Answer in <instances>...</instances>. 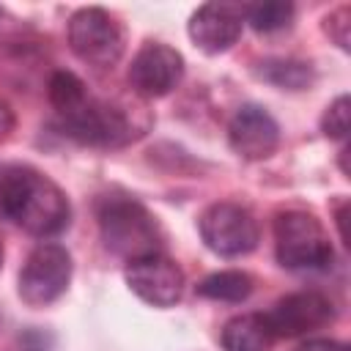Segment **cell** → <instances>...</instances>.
<instances>
[{"label": "cell", "mask_w": 351, "mask_h": 351, "mask_svg": "<svg viewBox=\"0 0 351 351\" xmlns=\"http://www.w3.org/2000/svg\"><path fill=\"white\" fill-rule=\"evenodd\" d=\"M244 27V8L230 3H206L189 19V38L208 55L230 49Z\"/></svg>", "instance_id": "cell-12"}, {"label": "cell", "mask_w": 351, "mask_h": 351, "mask_svg": "<svg viewBox=\"0 0 351 351\" xmlns=\"http://www.w3.org/2000/svg\"><path fill=\"white\" fill-rule=\"evenodd\" d=\"M258 77L277 85V88H288V90H302L313 82V66L302 63V60H263L258 63Z\"/></svg>", "instance_id": "cell-15"}, {"label": "cell", "mask_w": 351, "mask_h": 351, "mask_svg": "<svg viewBox=\"0 0 351 351\" xmlns=\"http://www.w3.org/2000/svg\"><path fill=\"white\" fill-rule=\"evenodd\" d=\"M200 239L203 244L222 255V258H236V255H247L258 247L261 241V228L258 219L252 217L250 208L239 206V203H211L200 219Z\"/></svg>", "instance_id": "cell-4"}, {"label": "cell", "mask_w": 351, "mask_h": 351, "mask_svg": "<svg viewBox=\"0 0 351 351\" xmlns=\"http://www.w3.org/2000/svg\"><path fill=\"white\" fill-rule=\"evenodd\" d=\"M47 93H49V104L58 110V115H66V112L77 110L88 99L85 82L71 71H55L52 80H49Z\"/></svg>", "instance_id": "cell-16"}, {"label": "cell", "mask_w": 351, "mask_h": 351, "mask_svg": "<svg viewBox=\"0 0 351 351\" xmlns=\"http://www.w3.org/2000/svg\"><path fill=\"white\" fill-rule=\"evenodd\" d=\"M346 203H340V208H337V228H340V236L343 239H348V233H346Z\"/></svg>", "instance_id": "cell-22"}, {"label": "cell", "mask_w": 351, "mask_h": 351, "mask_svg": "<svg viewBox=\"0 0 351 351\" xmlns=\"http://www.w3.org/2000/svg\"><path fill=\"white\" fill-rule=\"evenodd\" d=\"M0 269H3V241H0Z\"/></svg>", "instance_id": "cell-23"}, {"label": "cell", "mask_w": 351, "mask_h": 351, "mask_svg": "<svg viewBox=\"0 0 351 351\" xmlns=\"http://www.w3.org/2000/svg\"><path fill=\"white\" fill-rule=\"evenodd\" d=\"M274 252L285 269H326L335 258L324 225L299 208L282 211L274 219Z\"/></svg>", "instance_id": "cell-3"}, {"label": "cell", "mask_w": 351, "mask_h": 351, "mask_svg": "<svg viewBox=\"0 0 351 351\" xmlns=\"http://www.w3.org/2000/svg\"><path fill=\"white\" fill-rule=\"evenodd\" d=\"M104 247L126 263L162 252V230L154 214L126 195H104L96 206Z\"/></svg>", "instance_id": "cell-2"}, {"label": "cell", "mask_w": 351, "mask_h": 351, "mask_svg": "<svg viewBox=\"0 0 351 351\" xmlns=\"http://www.w3.org/2000/svg\"><path fill=\"white\" fill-rule=\"evenodd\" d=\"M244 16L258 33H274V30H282L291 25L293 5L282 3V0H269V3H258V5L244 8Z\"/></svg>", "instance_id": "cell-17"}, {"label": "cell", "mask_w": 351, "mask_h": 351, "mask_svg": "<svg viewBox=\"0 0 351 351\" xmlns=\"http://www.w3.org/2000/svg\"><path fill=\"white\" fill-rule=\"evenodd\" d=\"M184 77V58L162 41H145L129 66V82L140 96H167Z\"/></svg>", "instance_id": "cell-8"}, {"label": "cell", "mask_w": 351, "mask_h": 351, "mask_svg": "<svg viewBox=\"0 0 351 351\" xmlns=\"http://www.w3.org/2000/svg\"><path fill=\"white\" fill-rule=\"evenodd\" d=\"M60 123L69 137L96 148H118L137 137L134 123L121 107L101 99H90V96L77 110L60 115Z\"/></svg>", "instance_id": "cell-6"}, {"label": "cell", "mask_w": 351, "mask_h": 351, "mask_svg": "<svg viewBox=\"0 0 351 351\" xmlns=\"http://www.w3.org/2000/svg\"><path fill=\"white\" fill-rule=\"evenodd\" d=\"M14 112H11V107L8 104H3L0 101V140H5L11 132H14Z\"/></svg>", "instance_id": "cell-21"}, {"label": "cell", "mask_w": 351, "mask_h": 351, "mask_svg": "<svg viewBox=\"0 0 351 351\" xmlns=\"http://www.w3.org/2000/svg\"><path fill=\"white\" fill-rule=\"evenodd\" d=\"M348 115H351V101H348V96H337V99L326 107V112H324V118H321L324 134L332 137V140H346V134H348Z\"/></svg>", "instance_id": "cell-18"}, {"label": "cell", "mask_w": 351, "mask_h": 351, "mask_svg": "<svg viewBox=\"0 0 351 351\" xmlns=\"http://www.w3.org/2000/svg\"><path fill=\"white\" fill-rule=\"evenodd\" d=\"M230 148L250 162H261L271 156L280 145V126L277 121L258 104H244L233 112L228 123Z\"/></svg>", "instance_id": "cell-11"}, {"label": "cell", "mask_w": 351, "mask_h": 351, "mask_svg": "<svg viewBox=\"0 0 351 351\" xmlns=\"http://www.w3.org/2000/svg\"><path fill=\"white\" fill-rule=\"evenodd\" d=\"M69 280H71L69 250L55 241H44L27 255L19 271V296L30 307H47L66 293Z\"/></svg>", "instance_id": "cell-7"}, {"label": "cell", "mask_w": 351, "mask_h": 351, "mask_svg": "<svg viewBox=\"0 0 351 351\" xmlns=\"http://www.w3.org/2000/svg\"><path fill=\"white\" fill-rule=\"evenodd\" d=\"M296 351H348V346H346V343H340V340L315 337V340H307V343H302Z\"/></svg>", "instance_id": "cell-20"}, {"label": "cell", "mask_w": 351, "mask_h": 351, "mask_svg": "<svg viewBox=\"0 0 351 351\" xmlns=\"http://www.w3.org/2000/svg\"><path fill=\"white\" fill-rule=\"evenodd\" d=\"M197 293L214 302H244L252 293V277L239 269L214 271L206 280H200Z\"/></svg>", "instance_id": "cell-14"}, {"label": "cell", "mask_w": 351, "mask_h": 351, "mask_svg": "<svg viewBox=\"0 0 351 351\" xmlns=\"http://www.w3.org/2000/svg\"><path fill=\"white\" fill-rule=\"evenodd\" d=\"M332 318H335V304L321 291L288 293L266 313L274 337H299L326 326Z\"/></svg>", "instance_id": "cell-9"}, {"label": "cell", "mask_w": 351, "mask_h": 351, "mask_svg": "<svg viewBox=\"0 0 351 351\" xmlns=\"http://www.w3.org/2000/svg\"><path fill=\"white\" fill-rule=\"evenodd\" d=\"M326 33L329 38L340 47V49H348V36H351V8L348 5H340L335 8L329 16H326Z\"/></svg>", "instance_id": "cell-19"}, {"label": "cell", "mask_w": 351, "mask_h": 351, "mask_svg": "<svg viewBox=\"0 0 351 351\" xmlns=\"http://www.w3.org/2000/svg\"><path fill=\"white\" fill-rule=\"evenodd\" d=\"M219 340L225 351H269L277 337L266 321V313H244L222 326Z\"/></svg>", "instance_id": "cell-13"}, {"label": "cell", "mask_w": 351, "mask_h": 351, "mask_svg": "<svg viewBox=\"0 0 351 351\" xmlns=\"http://www.w3.org/2000/svg\"><path fill=\"white\" fill-rule=\"evenodd\" d=\"M126 282L143 302L154 307H170L184 293V271L162 252L132 261L126 266Z\"/></svg>", "instance_id": "cell-10"}, {"label": "cell", "mask_w": 351, "mask_h": 351, "mask_svg": "<svg viewBox=\"0 0 351 351\" xmlns=\"http://www.w3.org/2000/svg\"><path fill=\"white\" fill-rule=\"evenodd\" d=\"M69 44L71 52L93 69H112L123 55L121 25L104 8H80L69 19Z\"/></svg>", "instance_id": "cell-5"}, {"label": "cell", "mask_w": 351, "mask_h": 351, "mask_svg": "<svg viewBox=\"0 0 351 351\" xmlns=\"http://www.w3.org/2000/svg\"><path fill=\"white\" fill-rule=\"evenodd\" d=\"M0 208L33 236H55L69 225L71 208L63 189L33 167H8L0 178Z\"/></svg>", "instance_id": "cell-1"}]
</instances>
